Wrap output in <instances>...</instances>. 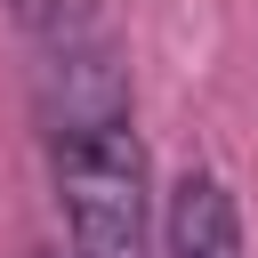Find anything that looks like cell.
I'll use <instances>...</instances> for the list:
<instances>
[{
    "instance_id": "cell-1",
    "label": "cell",
    "mask_w": 258,
    "mask_h": 258,
    "mask_svg": "<svg viewBox=\"0 0 258 258\" xmlns=\"http://www.w3.org/2000/svg\"><path fill=\"white\" fill-rule=\"evenodd\" d=\"M48 177L73 234V258H153V177L129 121V89L113 48L81 24L56 48L48 105Z\"/></svg>"
},
{
    "instance_id": "cell-2",
    "label": "cell",
    "mask_w": 258,
    "mask_h": 258,
    "mask_svg": "<svg viewBox=\"0 0 258 258\" xmlns=\"http://www.w3.org/2000/svg\"><path fill=\"white\" fill-rule=\"evenodd\" d=\"M161 258H250L242 250V202L218 169H185L161 202Z\"/></svg>"
},
{
    "instance_id": "cell-3",
    "label": "cell",
    "mask_w": 258,
    "mask_h": 258,
    "mask_svg": "<svg viewBox=\"0 0 258 258\" xmlns=\"http://www.w3.org/2000/svg\"><path fill=\"white\" fill-rule=\"evenodd\" d=\"M8 16H16L24 32H48V24L64 16V0H8Z\"/></svg>"
},
{
    "instance_id": "cell-4",
    "label": "cell",
    "mask_w": 258,
    "mask_h": 258,
    "mask_svg": "<svg viewBox=\"0 0 258 258\" xmlns=\"http://www.w3.org/2000/svg\"><path fill=\"white\" fill-rule=\"evenodd\" d=\"M32 258H56V250H32Z\"/></svg>"
}]
</instances>
